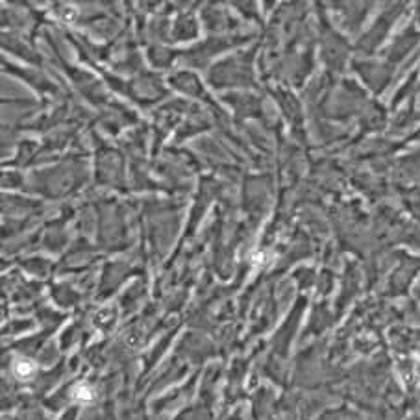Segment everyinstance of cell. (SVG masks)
Returning <instances> with one entry per match:
<instances>
[{"mask_svg": "<svg viewBox=\"0 0 420 420\" xmlns=\"http://www.w3.org/2000/svg\"><path fill=\"white\" fill-rule=\"evenodd\" d=\"M15 374L19 376V378H30L32 374H34V365L30 363V361H17L15 363Z\"/></svg>", "mask_w": 420, "mask_h": 420, "instance_id": "1", "label": "cell"}, {"mask_svg": "<svg viewBox=\"0 0 420 420\" xmlns=\"http://www.w3.org/2000/svg\"><path fill=\"white\" fill-rule=\"evenodd\" d=\"M73 396H74L76 400H82V402H89L93 398V392L89 391L85 385H80V387H76L74 392H73Z\"/></svg>", "mask_w": 420, "mask_h": 420, "instance_id": "2", "label": "cell"}]
</instances>
